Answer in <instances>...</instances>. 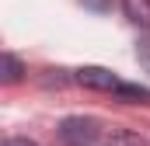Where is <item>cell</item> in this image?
<instances>
[{"mask_svg":"<svg viewBox=\"0 0 150 146\" xmlns=\"http://www.w3.org/2000/svg\"><path fill=\"white\" fill-rule=\"evenodd\" d=\"M98 136H101V129H98L94 118L70 115V118L59 122V139L67 146H98Z\"/></svg>","mask_w":150,"mask_h":146,"instance_id":"cell-1","label":"cell"},{"mask_svg":"<svg viewBox=\"0 0 150 146\" xmlns=\"http://www.w3.org/2000/svg\"><path fill=\"white\" fill-rule=\"evenodd\" d=\"M80 87H91V91H108V94H115L119 91V77H115L112 70H105V66H80L74 77Z\"/></svg>","mask_w":150,"mask_h":146,"instance_id":"cell-2","label":"cell"},{"mask_svg":"<svg viewBox=\"0 0 150 146\" xmlns=\"http://www.w3.org/2000/svg\"><path fill=\"white\" fill-rule=\"evenodd\" d=\"M122 14L129 18V25L150 32V0H122Z\"/></svg>","mask_w":150,"mask_h":146,"instance_id":"cell-3","label":"cell"},{"mask_svg":"<svg viewBox=\"0 0 150 146\" xmlns=\"http://www.w3.org/2000/svg\"><path fill=\"white\" fill-rule=\"evenodd\" d=\"M105 146H147V139L133 129H112L105 136Z\"/></svg>","mask_w":150,"mask_h":146,"instance_id":"cell-4","label":"cell"},{"mask_svg":"<svg viewBox=\"0 0 150 146\" xmlns=\"http://www.w3.org/2000/svg\"><path fill=\"white\" fill-rule=\"evenodd\" d=\"M122 101H129V105H150V87H140V84H119V91H115Z\"/></svg>","mask_w":150,"mask_h":146,"instance_id":"cell-5","label":"cell"},{"mask_svg":"<svg viewBox=\"0 0 150 146\" xmlns=\"http://www.w3.org/2000/svg\"><path fill=\"white\" fill-rule=\"evenodd\" d=\"M21 73H25V66H21V59H18V56H11V52H4V56H0V80H4V84H18V80H21Z\"/></svg>","mask_w":150,"mask_h":146,"instance_id":"cell-6","label":"cell"},{"mask_svg":"<svg viewBox=\"0 0 150 146\" xmlns=\"http://www.w3.org/2000/svg\"><path fill=\"white\" fill-rule=\"evenodd\" d=\"M136 59H140V66L150 73V38H143V42L136 45Z\"/></svg>","mask_w":150,"mask_h":146,"instance_id":"cell-7","label":"cell"},{"mask_svg":"<svg viewBox=\"0 0 150 146\" xmlns=\"http://www.w3.org/2000/svg\"><path fill=\"white\" fill-rule=\"evenodd\" d=\"M84 7H91V11H98V14H105V11L112 7V0H84Z\"/></svg>","mask_w":150,"mask_h":146,"instance_id":"cell-8","label":"cell"},{"mask_svg":"<svg viewBox=\"0 0 150 146\" xmlns=\"http://www.w3.org/2000/svg\"><path fill=\"white\" fill-rule=\"evenodd\" d=\"M4 146H38V143H32V139H25V136H14V139H7Z\"/></svg>","mask_w":150,"mask_h":146,"instance_id":"cell-9","label":"cell"}]
</instances>
